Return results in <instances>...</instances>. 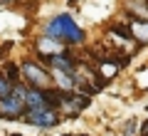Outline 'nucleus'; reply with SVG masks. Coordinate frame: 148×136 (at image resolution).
Here are the masks:
<instances>
[{
  "instance_id": "9b49d317",
  "label": "nucleus",
  "mask_w": 148,
  "mask_h": 136,
  "mask_svg": "<svg viewBox=\"0 0 148 136\" xmlns=\"http://www.w3.org/2000/svg\"><path fill=\"white\" fill-rule=\"evenodd\" d=\"M12 87H15V82H10L5 74H0V99H3V97H10Z\"/></svg>"
},
{
  "instance_id": "ddd939ff",
  "label": "nucleus",
  "mask_w": 148,
  "mask_h": 136,
  "mask_svg": "<svg viewBox=\"0 0 148 136\" xmlns=\"http://www.w3.org/2000/svg\"><path fill=\"white\" fill-rule=\"evenodd\" d=\"M138 84H141V87H148V72H141V74H138Z\"/></svg>"
},
{
  "instance_id": "39448f33",
  "label": "nucleus",
  "mask_w": 148,
  "mask_h": 136,
  "mask_svg": "<svg viewBox=\"0 0 148 136\" xmlns=\"http://www.w3.org/2000/svg\"><path fill=\"white\" fill-rule=\"evenodd\" d=\"M59 106H62V111H64L67 116H77L82 109H86V106H89V97H86V94H77V97H62Z\"/></svg>"
},
{
  "instance_id": "f03ea898",
  "label": "nucleus",
  "mask_w": 148,
  "mask_h": 136,
  "mask_svg": "<svg viewBox=\"0 0 148 136\" xmlns=\"http://www.w3.org/2000/svg\"><path fill=\"white\" fill-rule=\"evenodd\" d=\"M27 89L30 87H25L22 82H17L15 87H12V94L0 99V116H3V119H17V116L25 114V109H27V101H25L27 99Z\"/></svg>"
},
{
  "instance_id": "4468645a",
  "label": "nucleus",
  "mask_w": 148,
  "mask_h": 136,
  "mask_svg": "<svg viewBox=\"0 0 148 136\" xmlns=\"http://www.w3.org/2000/svg\"><path fill=\"white\" fill-rule=\"evenodd\" d=\"M141 136H148V121L143 124V129H141Z\"/></svg>"
},
{
  "instance_id": "6e6552de",
  "label": "nucleus",
  "mask_w": 148,
  "mask_h": 136,
  "mask_svg": "<svg viewBox=\"0 0 148 136\" xmlns=\"http://www.w3.org/2000/svg\"><path fill=\"white\" fill-rule=\"evenodd\" d=\"M47 62H49V67H52V69H64V72H72V74H74V69H77L74 59L69 57L67 52H62V55H52V57H47Z\"/></svg>"
},
{
  "instance_id": "2eb2a0df",
  "label": "nucleus",
  "mask_w": 148,
  "mask_h": 136,
  "mask_svg": "<svg viewBox=\"0 0 148 136\" xmlns=\"http://www.w3.org/2000/svg\"><path fill=\"white\" fill-rule=\"evenodd\" d=\"M0 3H12V0H0Z\"/></svg>"
},
{
  "instance_id": "423d86ee",
  "label": "nucleus",
  "mask_w": 148,
  "mask_h": 136,
  "mask_svg": "<svg viewBox=\"0 0 148 136\" xmlns=\"http://www.w3.org/2000/svg\"><path fill=\"white\" fill-rule=\"evenodd\" d=\"M52 79L57 82L59 92H72L77 89V77L72 72H64V69H52Z\"/></svg>"
},
{
  "instance_id": "9d476101",
  "label": "nucleus",
  "mask_w": 148,
  "mask_h": 136,
  "mask_svg": "<svg viewBox=\"0 0 148 136\" xmlns=\"http://www.w3.org/2000/svg\"><path fill=\"white\" fill-rule=\"evenodd\" d=\"M119 67H121V62H114V59H104V62L99 64V74L104 79H111V77H116Z\"/></svg>"
},
{
  "instance_id": "7ed1b4c3",
  "label": "nucleus",
  "mask_w": 148,
  "mask_h": 136,
  "mask_svg": "<svg viewBox=\"0 0 148 136\" xmlns=\"http://www.w3.org/2000/svg\"><path fill=\"white\" fill-rule=\"evenodd\" d=\"M20 69H22L25 82H30V87H35V89H49V84H52V74H47L37 62L25 59V62L20 64Z\"/></svg>"
},
{
  "instance_id": "f257e3e1",
  "label": "nucleus",
  "mask_w": 148,
  "mask_h": 136,
  "mask_svg": "<svg viewBox=\"0 0 148 136\" xmlns=\"http://www.w3.org/2000/svg\"><path fill=\"white\" fill-rule=\"evenodd\" d=\"M45 35L47 37H54V40H62V42H69V45H82L84 42V30H82L77 22H74L72 15L62 12V15H54L52 20L45 25Z\"/></svg>"
},
{
  "instance_id": "0eeeda50",
  "label": "nucleus",
  "mask_w": 148,
  "mask_h": 136,
  "mask_svg": "<svg viewBox=\"0 0 148 136\" xmlns=\"http://www.w3.org/2000/svg\"><path fill=\"white\" fill-rule=\"evenodd\" d=\"M37 50H40L42 55H47V57L67 52V50H64V42L54 40V37H42V40H37Z\"/></svg>"
},
{
  "instance_id": "1a4fd4ad",
  "label": "nucleus",
  "mask_w": 148,
  "mask_h": 136,
  "mask_svg": "<svg viewBox=\"0 0 148 136\" xmlns=\"http://www.w3.org/2000/svg\"><path fill=\"white\" fill-rule=\"evenodd\" d=\"M128 30H131V37L138 42H148V22L146 20H138V17H131L128 22Z\"/></svg>"
},
{
  "instance_id": "f8f14e48",
  "label": "nucleus",
  "mask_w": 148,
  "mask_h": 136,
  "mask_svg": "<svg viewBox=\"0 0 148 136\" xmlns=\"http://www.w3.org/2000/svg\"><path fill=\"white\" fill-rule=\"evenodd\" d=\"M20 74H22V69H20V67H15V64H10V62L5 64V77L10 79V82H15V84H17V82H20Z\"/></svg>"
},
{
  "instance_id": "20e7f679",
  "label": "nucleus",
  "mask_w": 148,
  "mask_h": 136,
  "mask_svg": "<svg viewBox=\"0 0 148 136\" xmlns=\"http://www.w3.org/2000/svg\"><path fill=\"white\" fill-rule=\"evenodd\" d=\"M22 119L32 126H40V129H49V126L59 124V114L54 106H47V109H25Z\"/></svg>"
}]
</instances>
